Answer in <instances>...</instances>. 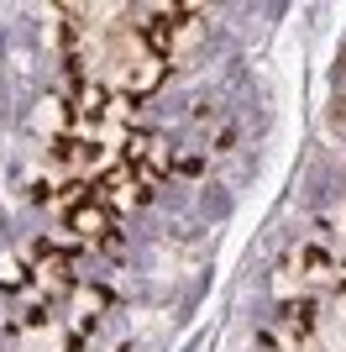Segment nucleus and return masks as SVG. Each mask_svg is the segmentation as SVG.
I'll list each match as a JSON object with an SVG mask.
<instances>
[{"instance_id":"obj_6","label":"nucleus","mask_w":346,"mask_h":352,"mask_svg":"<svg viewBox=\"0 0 346 352\" xmlns=\"http://www.w3.org/2000/svg\"><path fill=\"white\" fill-rule=\"evenodd\" d=\"M105 121H111V126H137V132H142V100H137L131 89H111V100H105Z\"/></svg>"},{"instance_id":"obj_8","label":"nucleus","mask_w":346,"mask_h":352,"mask_svg":"<svg viewBox=\"0 0 346 352\" xmlns=\"http://www.w3.org/2000/svg\"><path fill=\"white\" fill-rule=\"evenodd\" d=\"M0 289H27V268L11 252H0Z\"/></svg>"},{"instance_id":"obj_3","label":"nucleus","mask_w":346,"mask_h":352,"mask_svg":"<svg viewBox=\"0 0 346 352\" xmlns=\"http://www.w3.org/2000/svg\"><path fill=\"white\" fill-rule=\"evenodd\" d=\"M111 226H121V221H115L105 206H95V200H84L79 210H69V232L79 236V242H84L89 252H95V242H100V236L111 232Z\"/></svg>"},{"instance_id":"obj_7","label":"nucleus","mask_w":346,"mask_h":352,"mask_svg":"<svg viewBox=\"0 0 346 352\" xmlns=\"http://www.w3.org/2000/svg\"><path fill=\"white\" fill-rule=\"evenodd\" d=\"M84 200H89V184H84V179H63V184H58V195H53L58 210H79Z\"/></svg>"},{"instance_id":"obj_2","label":"nucleus","mask_w":346,"mask_h":352,"mask_svg":"<svg viewBox=\"0 0 346 352\" xmlns=\"http://www.w3.org/2000/svg\"><path fill=\"white\" fill-rule=\"evenodd\" d=\"M284 268H299L310 284H336V274H341V268L331 263V252L320 248V242H304V248H294V252L284 258Z\"/></svg>"},{"instance_id":"obj_10","label":"nucleus","mask_w":346,"mask_h":352,"mask_svg":"<svg viewBox=\"0 0 346 352\" xmlns=\"http://www.w3.org/2000/svg\"><path fill=\"white\" fill-rule=\"evenodd\" d=\"M231 142H236V126H220V137L210 147H216V153H231Z\"/></svg>"},{"instance_id":"obj_9","label":"nucleus","mask_w":346,"mask_h":352,"mask_svg":"<svg viewBox=\"0 0 346 352\" xmlns=\"http://www.w3.org/2000/svg\"><path fill=\"white\" fill-rule=\"evenodd\" d=\"M173 174L200 179V174H205V158H200V153H184V158H173Z\"/></svg>"},{"instance_id":"obj_1","label":"nucleus","mask_w":346,"mask_h":352,"mask_svg":"<svg viewBox=\"0 0 346 352\" xmlns=\"http://www.w3.org/2000/svg\"><path fill=\"white\" fill-rule=\"evenodd\" d=\"M37 132L47 137V142H63V137H73L79 132V121H73V105L63 100V95H43V100H37Z\"/></svg>"},{"instance_id":"obj_5","label":"nucleus","mask_w":346,"mask_h":352,"mask_svg":"<svg viewBox=\"0 0 346 352\" xmlns=\"http://www.w3.org/2000/svg\"><path fill=\"white\" fill-rule=\"evenodd\" d=\"M278 316H284V331L294 342H310V337H315V300H284Z\"/></svg>"},{"instance_id":"obj_4","label":"nucleus","mask_w":346,"mask_h":352,"mask_svg":"<svg viewBox=\"0 0 346 352\" xmlns=\"http://www.w3.org/2000/svg\"><path fill=\"white\" fill-rule=\"evenodd\" d=\"M168 69H173L168 58H152V53H142L137 63H126V89L137 95V100H147V95H152V89L168 79Z\"/></svg>"}]
</instances>
